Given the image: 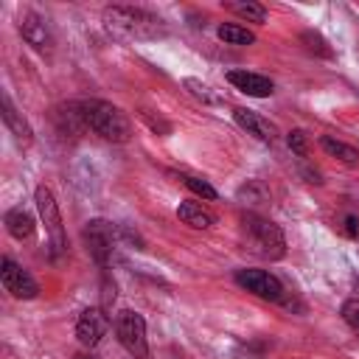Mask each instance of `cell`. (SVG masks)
Listing matches in <instances>:
<instances>
[{
    "label": "cell",
    "instance_id": "obj_1",
    "mask_svg": "<svg viewBox=\"0 0 359 359\" xmlns=\"http://www.w3.org/2000/svg\"><path fill=\"white\" fill-rule=\"evenodd\" d=\"M104 28L118 36V39H157V36H165V22L146 11V8H135V6H107L104 14Z\"/></svg>",
    "mask_w": 359,
    "mask_h": 359
},
{
    "label": "cell",
    "instance_id": "obj_2",
    "mask_svg": "<svg viewBox=\"0 0 359 359\" xmlns=\"http://www.w3.org/2000/svg\"><path fill=\"white\" fill-rule=\"evenodd\" d=\"M79 107H81L84 126L93 129L98 137H104L109 143H126L132 137V121L115 104L101 101V98H90V101H81Z\"/></svg>",
    "mask_w": 359,
    "mask_h": 359
},
{
    "label": "cell",
    "instance_id": "obj_3",
    "mask_svg": "<svg viewBox=\"0 0 359 359\" xmlns=\"http://www.w3.org/2000/svg\"><path fill=\"white\" fill-rule=\"evenodd\" d=\"M241 230H244V244L255 252V255H264L269 261H278L283 258L286 252V238H283V230L264 219V216H255V213H247L241 219Z\"/></svg>",
    "mask_w": 359,
    "mask_h": 359
},
{
    "label": "cell",
    "instance_id": "obj_4",
    "mask_svg": "<svg viewBox=\"0 0 359 359\" xmlns=\"http://www.w3.org/2000/svg\"><path fill=\"white\" fill-rule=\"evenodd\" d=\"M115 337L123 345L126 353H132L135 359H146L149 356V339H146V323L137 311L123 309L115 317Z\"/></svg>",
    "mask_w": 359,
    "mask_h": 359
},
{
    "label": "cell",
    "instance_id": "obj_5",
    "mask_svg": "<svg viewBox=\"0 0 359 359\" xmlns=\"http://www.w3.org/2000/svg\"><path fill=\"white\" fill-rule=\"evenodd\" d=\"M34 202H36V210H39V219L50 236V247H53V255H62L67 250V236H65V227H62V213H59V205L50 194V188L39 185L34 191Z\"/></svg>",
    "mask_w": 359,
    "mask_h": 359
},
{
    "label": "cell",
    "instance_id": "obj_6",
    "mask_svg": "<svg viewBox=\"0 0 359 359\" xmlns=\"http://www.w3.org/2000/svg\"><path fill=\"white\" fill-rule=\"evenodd\" d=\"M236 283L264 300H272V303H280L283 300V283L266 272V269H238L236 272Z\"/></svg>",
    "mask_w": 359,
    "mask_h": 359
},
{
    "label": "cell",
    "instance_id": "obj_7",
    "mask_svg": "<svg viewBox=\"0 0 359 359\" xmlns=\"http://www.w3.org/2000/svg\"><path fill=\"white\" fill-rule=\"evenodd\" d=\"M0 278H3L6 292H11L17 300H34L39 294V283L31 278V272L22 269L20 264H14L11 258L0 261Z\"/></svg>",
    "mask_w": 359,
    "mask_h": 359
},
{
    "label": "cell",
    "instance_id": "obj_8",
    "mask_svg": "<svg viewBox=\"0 0 359 359\" xmlns=\"http://www.w3.org/2000/svg\"><path fill=\"white\" fill-rule=\"evenodd\" d=\"M115 227L109 224V222H104V219H93V222H87V227H84V244H87V250H90V255L104 266L107 261H109V255H112V247H115Z\"/></svg>",
    "mask_w": 359,
    "mask_h": 359
},
{
    "label": "cell",
    "instance_id": "obj_9",
    "mask_svg": "<svg viewBox=\"0 0 359 359\" xmlns=\"http://www.w3.org/2000/svg\"><path fill=\"white\" fill-rule=\"evenodd\" d=\"M20 34L34 50H39V53H50L53 50V31H50L48 20L42 14H36V11H25L20 17Z\"/></svg>",
    "mask_w": 359,
    "mask_h": 359
},
{
    "label": "cell",
    "instance_id": "obj_10",
    "mask_svg": "<svg viewBox=\"0 0 359 359\" xmlns=\"http://www.w3.org/2000/svg\"><path fill=\"white\" fill-rule=\"evenodd\" d=\"M107 328H109V317L104 314V309H84L76 323V337L84 348H95L107 334Z\"/></svg>",
    "mask_w": 359,
    "mask_h": 359
},
{
    "label": "cell",
    "instance_id": "obj_11",
    "mask_svg": "<svg viewBox=\"0 0 359 359\" xmlns=\"http://www.w3.org/2000/svg\"><path fill=\"white\" fill-rule=\"evenodd\" d=\"M233 121H236L247 135H255V137L264 140V143H272V140L278 137L275 123H269L264 115H258V112H252V109H244V107L233 109Z\"/></svg>",
    "mask_w": 359,
    "mask_h": 359
},
{
    "label": "cell",
    "instance_id": "obj_12",
    "mask_svg": "<svg viewBox=\"0 0 359 359\" xmlns=\"http://www.w3.org/2000/svg\"><path fill=\"white\" fill-rule=\"evenodd\" d=\"M227 81H230L236 90H241V93H247V95H255V98H266V95H272V90H275V84H272L266 76L250 73V70H230V73H227Z\"/></svg>",
    "mask_w": 359,
    "mask_h": 359
},
{
    "label": "cell",
    "instance_id": "obj_13",
    "mask_svg": "<svg viewBox=\"0 0 359 359\" xmlns=\"http://www.w3.org/2000/svg\"><path fill=\"white\" fill-rule=\"evenodd\" d=\"M177 219H180L182 224L194 227V230H208V227L216 222L213 213H210L208 208H202L199 202H180V208H177Z\"/></svg>",
    "mask_w": 359,
    "mask_h": 359
},
{
    "label": "cell",
    "instance_id": "obj_14",
    "mask_svg": "<svg viewBox=\"0 0 359 359\" xmlns=\"http://www.w3.org/2000/svg\"><path fill=\"white\" fill-rule=\"evenodd\" d=\"M3 121H6V126L11 129V135H14L22 146H28V143L34 140V132H31L28 121L14 109V104H11V98H8V95H3Z\"/></svg>",
    "mask_w": 359,
    "mask_h": 359
},
{
    "label": "cell",
    "instance_id": "obj_15",
    "mask_svg": "<svg viewBox=\"0 0 359 359\" xmlns=\"http://www.w3.org/2000/svg\"><path fill=\"white\" fill-rule=\"evenodd\" d=\"M6 230H8L17 241H22V238H31V236H34L36 222H34V216H31L28 210H22V208H11V210L6 213Z\"/></svg>",
    "mask_w": 359,
    "mask_h": 359
},
{
    "label": "cell",
    "instance_id": "obj_16",
    "mask_svg": "<svg viewBox=\"0 0 359 359\" xmlns=\"http://www.w3.org/2000/svg\"><path fill=\"white\" fill-rule=\"evenodd\" d=\"M320 146H323L325 154L337 157V160L345 163V165H356V163H359V149L348 146L345 140H337V137H331V135H323V137H320Z\"/></svg>",
    "mask_w": 359,
    "mask_h": 359
},
{
    "label": "cell",
    "instance_id": "obj_17",
    "mask_svg": "<svg viewBox=\"0 0 359 359\" xmlns=\"http://www.w3.org/2000/svg\"><path fill=\"white\" fill-rule=\"evenodd\" d=\"M216 36L222 42H227V45H252L255 42V34L247 31L244 25H236V22H222L216 28Z\"/></svg>",
    "mask_w": 359,
    "mask_h": 359
},
{
    "label": "cell",
    "instance_id": "obj_18",
    "mask_svg": "<svg viewBox=\"0 0 359 359\" xmlns=\"http://www.w3.org/2000/svg\"><path fill=\"white\" fill-rule=\"evenodd\" d=\"M224 8L227 11H233V14H238L241 20H247V22H266V8L261 6V3H244V0H236V3H224Z\"/></svg>",
    "mask_w": 359,
    "mask_h": 359
},
{
    "label": "cell",
    "instance_id": "obj_19",
    "mask_svg": "<svg viewBox=\"0 0 359 359\" xmlns=\"http://www.w3.org/2000/svg\"><path fill=\"white\" fill-rule=\"evenodd\" d=\"M185 90H188L196 101H202V104H208V107L222 104V95H219L210 84H205V81H199V79H185Z\"/></svg>",
    "mask_w": 359,
    "mask_h": 359
},
{
    "label": "cell",
    "instance_id": "obj_20",
    "mask_svg": "<svg viewBox=\"0 0 359 359\" xmlns=\"http://www.w3.org/2000/svg\"><path fill=\"white\" fill-rule=\"evenodd\" d=\"M300 42H303L306 50L314 53V56H323V59H331V56H334V50L328 48V42H325L317 31H303V34H300Z\"/></svg>",
    "mask_w": 359,
    "mask_h": 359
},
{
    "label": "cell",
    "instance_id": "obj_21",
    "mask_svg": "<svg viewBox=\"0 0 359 359\" xmlns=\"http://www.w3.org/2000/svg\"><path fill=\"white\" fill-rule=\"evenodd\" d=\"M182 182H185L196 196H202V199H216V196H219L216 188H213L208 180H202V177H182Z\"/></svg>",
    "mask_w": 359,
    "mask_h": 359
},
{
    "label": "cell",
    "instance_id": "obj_22",
    "mask_svg": "<svg viewBox=\"0 0 359 359\" xmlns=\"http://www.w3.org/2000/svg\"><path fill=\"white\" fill-rule=\"evenodd\" d=\"M342 320L353 334H359V297H351L342 303Z\"/></svg>",
    "mask_w": 359,
    "mask_h": 359
},
{
    "label": "cell",
    "instance_id": "obj_23",
    "mask_svg": "<svg viewBox=\"0 0 359 359\" xmlns=\"http://www.w3.org/2000/svg\"><path fill=\"white\" fill-rule=\"evenodd\" d=\"M286 143H289V149H292L297 157H306V151H309V149H306V135H303L300 129H292V132H289V137H286Z\"/></svg>",
    "mask_w": 359,
    "mask_h": 359
},
{
    "label": "cell",
    "instance_id": "obj_24",
    "mask_svg": "<svg viewBox=\"0 0 359 359\" xmlns=\"http://www.w3.org/2000/svg\"><path fill=\"white\" fill-rule=\"evenodd\" d=\"M140 118H143V121H146V123H149V126H151L157 135H168V132H171V123H168V121H163L160 115L154 118L149 109H143V112H140Z\"/></svg>",
    "mask_w": 359,
    "mask_h": 359
},
{
    "label": "cell",
    "instance_id": "obj_25",
    "mask_svg": "<svg viewBox=\"0 0 359 359\" xmlns=\"http://www.w3.org/2000/svg\"><path fill=\"white\" fill-rule=\"evenodd\" d=\"M104 292H101V309L107 311V309H112V303H115V283H109V278L104 275V286H101Z\"/></svg>",
    "mask_w": 359,
    "mask_h": 359
},
{
    "label": "cell",
    "instance_id": "obj_26",
    "mask_svg": "<svg viewBox=\"0 0 359 359\" xmlns=\"http://www.w3.org/2000/svg\"><path fill=\"white\" fill-rule=\"evenodd\" d=\"M345 233H348L351 238L359 233V219H356V216H345Z\"/></svg>",
    "mask_w": 359,
    "mask_h": 359
},
{
    "label": "cell",
    "instance_id": "obj_27",
    "mask_svg": "<svg viewBox=\"0 0 359 359\" xmlns=\"http://www.w3.org/2000/svg\"><path fill=\"white\" fill-rule=\"evenodd\" d=\"M76 359H95V356H87V353H79Z\"/></svg>",
    "mask_w": 359,
    "mask_h": 359
}]
</instances>
